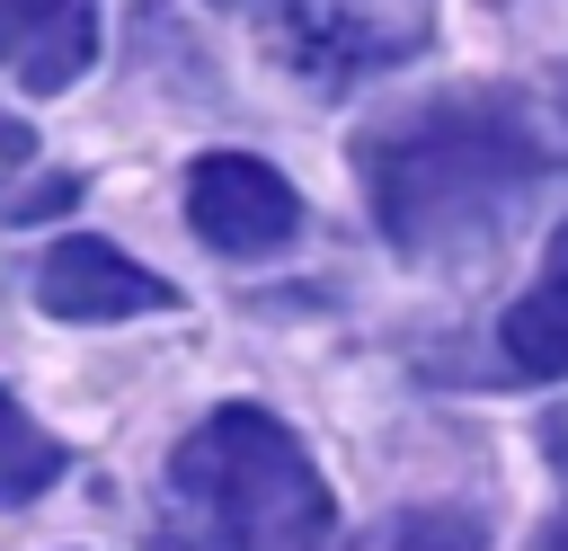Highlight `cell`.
<instances>
[{
  "label": "cell",
  "instance_id": "cell-1",
  "mask_svg": "<svg viewBox=\"0 0 568 551\" xmlns=\"http://www.w3.org/2000/svg\"><path fill=\"white\" fill-rule=\"evenodd\" d=\"M355 169H364V204L382 240L408 258L479 249L532 187L559 178L532 116L497 89H444V98H408L373 116L355 133Z\"/></svg>",
  "mask_w": 568,
  "mask_h": 551
},
{
  "label": "cell",
  "instance_id": "cell-2",
  "mask_svg": "<svg viewBox=\"0 0 568 551\" xmlns=\"http://www.w3.org/2000/svg\"><path fill=\"white\" fill-rule=\"evenodd\" d=\"M169 489L204 515V533L222 551H320L337 524V498H328L320 462L302 453V435L248 400L213 409L169 453Z\"/></svg>",
  "mask_w": 568,
  "mask_h": 551
},
{
  "label": "cell",
  "instance_id": "cell-3",
  "mask_svg": "<svg viewBox=\"0 0 568 551\" xmlns=\"http://www.w3.org/2000/svg\"><path fill=\"white\" fill-rule=\"evenodd\" d=\"M186 222L222 258H275L302 231V196L284 187V169H266L248 151H204L186 169Z\"/></svg>",
  "mask_w": 568,
  "mask_h": 551
},
{
  "label": "cell",
  "instance_id": "cell-4",
  "mask_svg": "<svg viewBox=\"0 0 568 551\" xmlns=\"http://www.w3.org/2000/svg\"><path fill=\"white\" fill-rule=\"evenodd\" d=\"M169 302H178V293H169L151 267H133L115 240H98V231H62V240L36 258V311H53V320L98 329V320L169 311Z\"/></svg>",
  "mask_w": 568,
  "mask_h": 551
},
{
  "label": "cell",
  "instance_id": "cell-5",
  "mask_svg": "<svg viewBox=\"0 0 568 551\" xmlns=\"http://www.w3.org/2000/svg\"><path fill=\"white\" fill-rule=\"evenodd\" d=\"M98 62V0H0V71L36 98Z\"/></svg>",
  "mask_w": 568,
  "mask_h": 551
},
{
  "label": "cell",
  "instance_id": "cell-6",
  "mask_svg": "<svg viewBox=\"0 0 568 551\" xmlns=\"http://www.w3.org/2000/svg\"><path fill=\"white\" fill-rule=\"evenodd\" d=\"M284 53L302 62V71H320V80H346V71H364V62H390V53H408L417 36H399V27H382L373 9H355V0H284Z\"/></svg>",
  "mask_w": 568,
  "mask_h": 551
},
{
  "label": "cell",
  "instance_id": "cell-7",
  "mask_svg": "<svg viewBox=\"0 0 568 551\" xmlns=\"http://www.w3.org/2000/svg\"><path fill=\"white\" fill-rule=\"evenodd\" d=\"M506 364L515 373H568V222L541 249V276L506 302Z\"/></svg>",
  "mask_w": 568,
  "mask_h": 551
},
{
  "label": "cell",
  "instance_id": "cell-8",
  "mask_svg": "<svg viewBox=\"0 0 568 551\" xmlns=\"http://www.w3.org/2000/svg\"><path fill=\"white\" fill-rule=\"evenodd\" d=\"M62 480V444L0 391V507H27V498H44Z\"/></svg>",
  "mask_w": 568,
  "mask_h": 551
},
{
  "label": "cell",
  "instance_id": "cell-9",
  "mask_svg": "<svg viewBox=\"0 0 568 551\" xmlns=\"http://www.w3.org/2000/svg\"><path fill=\"white\" fill-rule=\"evenodd\" d=\"M390 551H488V524L462 515V507H417V515L390 533Z\"/></svg>",
  "mask_w": 568,
  "mask_h": 551
},
{
  "label": "cell",
  "instance_id": "cell-10",
  "mask_svg": "<svg viewBox=\"0 0 568 551\" xmlns=\"http://www.w3.org/2000/svg\"><path fill=\"white\" fill-rule=\"evenodd\" d=\"M18 160H36V133L18 116H0V169H18Z\"/></svg>",
  "mask_w": 568,
  "mask_h": 551
},
{
  "label": "cell",
  "instance_id": "cell-11",
  "mask_svg": "<svg viewBox=\"0 0 568 551\" xmlns=\"http://www.w3.org/2000/svg\"><path fill=\"white\" fill-rule=\"evenodd\" d=\"M142 551H204V533H151Z\"/></svg>",
  "mask_w": 568,
  "mask_h": 551
},
{
  "label": "cell",
  "instance_id": "cell-12",
  "mask_svg": "<svg viewBox=\"0 0 568 551\" xmlns=\"http://www.w3.org/2000/svg\"><path fill=\"white\" fill-rule=\"evenodd\" d=\"M532 551H568V515H550V524L532 533Z\"/></svg>",
  "mask_w": 568,
  "mask_h": 551
},
{
  "label": "cell",
  "instance_id": "cell-13",
  "mask_svg": "<svg viewBox=\"0 0 568 551\" xmlns=\"http://www.w3.org/2000/svg\"><path fill=\"white\" fill-rule=\"evenodd\" d=\"M550 107H559V116H568V71H559V89H550Z\"/></svg>",
  "mask_w": 568,
  "mask_h": 551
}]
</instances>
